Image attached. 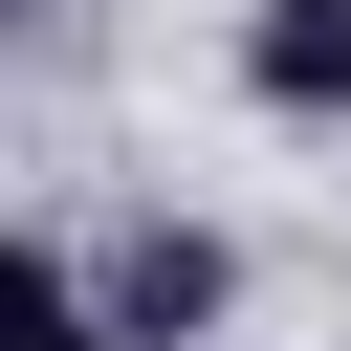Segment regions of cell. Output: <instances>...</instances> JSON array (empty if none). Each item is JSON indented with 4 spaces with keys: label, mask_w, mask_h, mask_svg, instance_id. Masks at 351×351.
I'll return each mask as SVG.
<instances>
[{
    "label": "cell",
    "mask_w": 351,
    "mask_h": 351,
    "mask_svg": "<svg viewBox=\"0 0 351 351\" xmlns=\"http://www.w3.org/2000/svg\"><path fill=\"white\" fill-rule=\"evenodd\" d=\"M88 307H110V351H219V307H241V263H219V219H110V263H88Z\"/></svg>",
    "instance_id": "obj_1"
},
{
    "label": "cell",
    "mask_w": 351,
    "mask_h": 351,
    "mask_svg": "<svg viewBox=\"0 0 351 351\" xmlns=\"http://www.w3.org/2000/svg\"><path fill=\"white\" fill-rule=\"evenodd\" d=\"M241 88L285 132H351V0H241Z\"/></svg>",
    "instance_id": "obj_2"
},
{
    "label": "cell",
    "mask_w": 351,
    "mask_h": 351,
    "mask_svg": "<svg viewBox=\"0 0 351 351\" xmlns=\"http://www.w3.org/2000/svg\"><path fill=\"white\" fill-rule=\"evenodd\" d=\"M0 351H110L88 263H66V241H22V219H0Z\"/></svg>",
    "instance_id": "obj_3"
}]
</instances>
